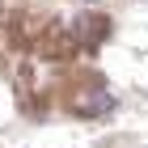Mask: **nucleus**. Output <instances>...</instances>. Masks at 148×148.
I'll list each match as a JSON object with an SVG mask.
<instances>
[{"label": "nucleus", "instance_id": "1", "mask_svg": "<svg viewBox=\"0 0 148 148\" xmlns=\"http://www.w3.org/2000/svg\"><path fill=\"white\" fill-rule=\"evenodd\" d=\"M72 34H76L80 42H102V38L110 34V21H106V17H76V21H72Z\"/></svg>", "mask_w": 148, "mask_h": 148}]
</instances>
